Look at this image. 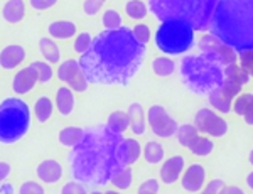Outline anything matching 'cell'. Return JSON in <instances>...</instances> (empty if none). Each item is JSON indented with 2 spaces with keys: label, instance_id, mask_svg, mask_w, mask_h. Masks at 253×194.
Wrapping results in <instances>:
<instances>
[{
  "label": "cell",
  "instance_id": "36",
  "mask_svg": "<svg viewBox=\"0 0 253 194\" xmlns=\"http://www.w3.org/2000/svg\"><path fill=\"white\" fill-rule=\"evenodd\" d=\"M91 42H93L91 32L81 31V32H78V34L75 36V41H73V51H75L76 54H80V56L84 54V52L89 49Z\"/></svg>",
  "mask_w": 253,
  "mask_h": 194
},
{
  "label": "cell",
  "instance_id": "14",
  "mask_svg": "<svg viewBox=\"0 0 253 194\" xmlns=\"http://www.w3.org/2000/svg\"><path fill=\"white\" fill-rule=\"evenodd\" d=\"M205 181H206L205 165L194 162L186 169L184 176H182V181H181V186L187 193H199L203 189Z\"/></svg>",
  "mask_w": 253,
  "mask_h": 194
},
{
  "label": "cell",
  "instance_id": "22",
  "mask_svg": "<svg viewBox=\"0 0 253 194\" xmlns=\"http://www.w3.org/2000/svg\"><path fill=\"white\" fill-rule=\"evenodd\" d=\"M38 49L41 52V56L44 58V61H47L49 64H59L61 63V47L58 46V42L54 39H51L49 36H44L38 41Z\"/></svg>",
  "mask_w": 253,
  "mask_h": 194
},
{
  "label": "cell",
  "instance_id": "16",
  "mask_svg": "<svg viewBox=\"0 0 253 194\" xmlns=\"http://www.w3.org/2000/svg\"><path fill=\"white\" fill-rule=\"evenodd\" d=\"M184 171V157L182 155H172L167 160H164L161 167V181L164 184H174L181 177Z\"/></svg>",
  "mask_w": 253,
  "mask_h": 194
},
{
  "label": "cell",
  "instance_id": "27",
  "mask_svg": "<svg viewBox=\"0 0 253 194\" xmlns=\"http://www.w3.org/2000/svg\"><path fill=\"white\" fill-rule=\"evenodd\" d=\"M142 155H144V159L149 164H161L162 160H164L166 151L161 142H157V140H149V142L144 145V149H142Z\"/></svg>",
  "mask_w": 253,
  "mask_h": 194
},
{
  "label": "cell",
  "instance_id": "20",
  "mask_svg": "<svg viewBox=\"0 0 253 194\" xmlns=\"http://www.w3.org/2000/svg\"><path fill=\"white\" fill-rule=\"evenodd\" d=\"M26 17V2L24 0H7L2 7V19L7 24H15L22 22Z\"/></svg>",
  "mask_w": 253,
  "mask_h": 194
},
{
  "label": "cell",
  "instance_id": "37",
  "mask_svg": "<svg viewBox=\"0 0 253 194\" xmlns=\"http://www.w3.org/2000/svg\"><path fill=\"white\" fill-rule=\"evenodd\" d=\"M101 24H103L105 31H113V29H118V27L124 26V24H122L120 12L115 9H108L103 12V15H101Z\"/></svg>",
  "mask_w": 253,
  "mask_h": 194
},
{
  "label": "cell",
  "instance_id": "30",
  "mask_svg": "<svg viewBox=\"0 0 253 194\" xmlns=\"http://www.w3.org/2000/svg\"><path fill=\"white\" fill-rule=\"evenodd\" d=\"M152 71L156 73L157 76H162V78H167L175 71V63L170 58H166V56H159L152 61Z\"/></svg>",
  "mask_w": 253,
  "mask_h": 194
},
{
  "label": "cell",
  "instance_id": "47",
  "mask_svg": "<svg viewBox=\"0 0 253 194\" xmlns=\"http://www.w3.org/2000/svg\"><path fill=\"white\" fill-rule=\"evenodd\" d=\"M223 186H224L223 179H213L210 184L206 186L205 189H203V193H201V194H218V193H219V189H221Z\"/></svg>",
  "mask_w": 253,
  "mask_h": 194
},
{
  "label": "cell",
  "instance_id": "42",
  "mask_svg": "<svg viewBox=\"0 0 253 194\" xmlns=\"http://www.w3.org/2000/svg\"><path fill=\"white\" fill-rule=\"evenodd\" d=\"M238 59L242 63V70L247 73L248 76H253V51H243V52H238Z\"/></svg>",
  "mask_w": 253,
  "mask_h": 194
},
{
  "label": "cell",
  "instance_id": "34",
  "mask_svg": "<svg viewBox=\"0 0 253 194\" xmlns=\"http://www.w3.org/2000/svg\"><path fill=\"white\" fill-rule=\"evenodd\" d=\"M213 147L214 145L210 139H206V137H203V135H198L193 140V144L189 145V151L199 157H206L213 152Z\"/></svg>",
  "mask_w": 253,
  "mask_h": 194
},
{
  "label": "cell",
  "instance_id": "17",
  "mask_svg": "<svg viewBox=\"0 0 253 194\" xmlns=\"http://www.w3.org/2000/svg\"><path fill=\"white\" fill-rule=\"evenodd\" d=\"M47 34L51 39H59V41H68V39H73L76 34H78V26H76L73 21H68V19H61V21H54L47 26Z\"/></svg>",
  "mask_w": 253,
  "mask_h": 194
},
{
  "label": "cell",
  "instance_id": "26",
  "mask_svg": "<svg viewBox=\"0 0 253 194\" xmlns=\"http://www.w3.org/2000/svg\"><path fill=\"white\" fill-rule=\"evenodd\" d=\"M107 128L110 132L113 133H118V135H122L125 130H128L130 128V120H128V113L126 112H122V110H115L110 113L108 120H107Z\"/></svg>",
  "mask_w": 253,
  "mask_h": 194
},
{
  "label": "cell",
  "instance_id": "28",
  "mask_svg": "<svg viewBox=\"0 0 253 194\" xmlns=\"http://www.w3.org/2000/svg\"><path fill=\"white\" fill-rule=\"evenodd\" d=\"M110 183L115 189L118 191H126V189L132 188V183H133V171L132 167H122L115 176L110 179Z\"/></svg>",
  "mask_w": 253,
  "mask_h": 194
},
{
  "label": "cell",
  "instance_id": "6",
  "mask_svg": "<svg viewBox=\"0 0 253 194\" xmlns=\"http://www.w3.org/2000/svg\"><path fill=\"white\" fill-rule=\"evenodd\" d=\"M32 127V110L20 96H7L0 102V144L12 145L22 140Z\"/></svg>",
  "mask_w": 253,
  "mask_h": 194
},
{
  "label": "cell",
  "instance_id": "49",
  "mask_svg": "<svg viewBox=\"0 0 253 194\" xmlns=\"http://www.w3.org/2000/svg\"><path fill=\"white\" fill-rule=\"evenodd\" d=\"M218 194H245V191L238 186H223Z\"/></svg>",
  "mask_w": 253,
  "mask_h": 194
},
{
  "label": "cell",
  "instance_id": "21",
  "mask_svg": "<svg viewBox=\"0 0 253 194\" xmlns=\"http://www.w3.org/2000/svg\"><path fill=\"white\" fill-rule=\"evenodd\" d=\"M54 113V103L49 95H39L32 105V115L39 123H47Z\"/></svg>",
  "mask_w": 253,
  "mask_h": 194
},
{
  "label": "cell",
  "instance_id": "12",
  "mask_svg": "<svg viewBox=\"0 0 253 194\" xmlns=\"http://www.w3.org/2000/svg\"><path fill=\"white\" fill-rule=\"evenodd\" d=\"M38 83V73L32 70L31 64H27V66L20 68L14 75V78H12V91L17 96H24L34 90Z\"/></svg>",
  "mask_w": 253,
  "mask_h": 194
},
{
  "label": "cell",
  "instance_id": "50",
  "mask_svg": "<svg viewBox=\"0 0 253 194\" xmlns=\"http://www.w3.org/2000/svg\"><path fill=\"white\" fill-rule=\"evenodd\" d=\"M247 184H248V188L253 189V172H250L247 176Z\"/></svg>",
  "mask_w": 253,
  "mask_h": 194
},
{
  "label": "cell",
  "instance_id": "35",
  "mask_svg": "<svg viewBox=\"0 0 253 194\" xmlns=\"http://www.w3.org/2000/svg\"><path fill=\"white\" fill-rule=\"evenodd\" d=\"M224 78L230 79V81H235L236 84L243 86L250 81V76L245 73L238 64H230V66H224Z\"/></svg>",
  "mask_w": 253,
  "mask_h": 194
},
{
  "label": "cell",
  "instance_id": "9",
  "mask_svg": "<svg viewBox=\"0 0 253 194\" xmlns=\"http://www.w3.org/2000/svg\"><path fill=\"white\" fill-rule=\"evenodd\" d=\"M199 49L205 54L213 56L218 63H221L223 66H230V64H236L238 61V52L231 49L230 46H226L224 42L219 41L218 38H214L213 34H205L199 41Z\"/></svg>",
  "mask_w": 253,
  "mask_h": 194
},
{
  "label": "cell",
  "instance_id": "8",
  "mask_svg": "<svg viewBox=\"0 0 253 194\" xmlns=\"http://www.w3.org/2000/svg\"><path fill=\"white\" fill-rule=\"evenodd\" d=\"M145 115L154 135L161 137V139H169V137L175 135L179 125L162 105H152L149 108V112H145Z\"/></svg>",
  "mask_w": 253,
  "mask_h": 194
},
{
  "label": "cell",
  "instance_id": "44",
  "mask_svg": "<svg viewBox=\"0 0 253 194\" xmlns=\"http://www.w3.org/2000/svg\"><path fill=\"white\" fill-rule=\"evenodd\" d=\"M221 91H223L224 95H226L230 100H233L235 96L238 95L240 91H242V86H240V84H236L235 81H230V79L224 78V83L221 84Z\"/></svg>",
  "mask_w": 253,
  "mask_h": 194
},
{
  "label": "cell",
  "instance_id": "15",
  "mask_svg": "<svg viewBox=\"0 0 253 194\" xmlns=\"http://www.w3.org/2000/svg\"><path fill=\"white\" fill-rule=\"evenodd\" d=\"M54 105H56V110L61 116H69L73 112H75L76 107V95L71 88L68 86H59L56 90L54 95Z\"/></svg>",
  "mask_w": 253,
  "mask_h": 194
},
{
  "label": "cell",
  "instance_id": "1",
  "mask_svg": "<svg viewBox=\"0 0 253 194\" xmlns=\"http://www.w3.org/2000/svg\"><path fill=\"white\" fill-rule=\"evenodd\" d=\"M144 58L145 46L135 39L132 27L122 26L96 34L78 61L89 84L125 86L140 70Z\"/></svg>",
  "mask_w": 253,
  "mask_h": 194
},
{
  "label": "cell",
  "instance_id": "33",
  "mask_svg": "<svg viewBox=\"0 0 253 194\" xmlns=\"http://www.w3.org/2000/svg\"><path fill=\"white\" fill-rule=\"evenodd\" d=\"M125 14L128 15L130 19L140 21V19L147 17V14H149V7H147L142 0H128V2L125 3Z\"/></svg>",
  "mask_w": 253,
  "mask_h": 194
},
{
  "label": "cell",
  "instance_id": "39",
  "mask_svg": "<svg viewBox=\"0 0 253 194\" xmlns=\"http://www.w3.org/2000/svg\"><path fill=\"white\" fill-rule=\"evenodd\" d=\"M59 194H88V189L80 181H68L61 186Z\"/></svg>",
  "mask_w": 253,
  "mask_h": 194
},
{
  "label": "cell",
  "instance_id": "53",
  "mask_svg": "<svg viewBox=\"0 0 253 194\" xmlns=\"http://www.w3.org/2000/svg\"><path fill=\"white\" fill-rule=\"evenodd\" d=\"M248 160H250V164L253 165V151L250 152V155H248Z\"/></svg>",
  "mask_w": 253,
  "mask_h": 194
},
{
  "label": "cell",
  "instance_id": "24",
  "mask_svg": "<svg viewBox=\"0 0 253 194\" xmlns=\"http://www.w3.org/2000/svg\"><path fill=\"white\" fill-rule=\"evenodd\" d=\"M78 73H81L80 61L75 58H68V59H64V61L59 63L58 70H56V78H58L61 83L69 84L73 79L76 78Z\"/></svg>",
  "mask_w": 253,
  "mask_h": 194
},
{
  "label": "cell",
  "instance_id": "45",
  "mask_svg": "<svg viewBox=\"0 0 253 194\" xmlns=\"http://www.w3.org/2000/svg\"><path fill=\"white\" fill-rule=\"evenodd\" d=\"M29 3H31V7L34 10L44 12V10L52 9V7H54L56 3H58V0H29Z\"/></svg>",
  "mask_w": 253,
  "mask_h": 194
},
{
  "label": "cell",
  "instance_id": "46",
  "mask_svg": "<svg viewBox=\"0 0 253 194\" xmlns=\"http://www.w3.org/2000/svg\"><path fill=\"white\" fill-rule=\"evenodd\" d=\"M138 191H145V193H159V181L154 179V177H149L144 183L138 186Z\"/></svg>",
  "mask_w": 253,
  "mask_h": 194
},
{
  "label": "cell",
  "instance_id": "51",
  "mask_svg": "<svg viewBox=\"0 0 253 194\" xmlns=\"http://www.w3.org/2000/svg\"><path fill=\"white\" fill-rule=\"evenodd\" d=\"M105 194H122V191H118V189H108V191H105Z\"/></svg>",
  "mask_w": 253,
  "mask_h": 194
},
{
  "label": "cell",
  "instance_id": "31",
  "mask_svg": "<svg viewBox=\"0 0 253 194\" xmlns=\"http://www.w3.org/2000/svg\"><path fill=\"white\" fill-rule=\"evenodd\" d=\"M32 70L38 73V79L39 83L46 84L52 79V76H54V70H52V64H49L47 61H44V59H36V61L31 63Z\"/></svg>",
  "mask_w": 253,
  "mask_h": 194
},
{
  "label": "cell",
  "instance_id": "2",
  "mask_svg": "<svg viewBox=\"0 0 253 194\" xmlns=\"http://www.w3.org/2000/svg\"><path fill=\"white\" fill-rule=\"evenodd\" d=\"M124 137L110 132L107 125H98L84 132L81 142L69 154V167L75 181L84 186H105L120 171V145Z\"/></svg>",
  "mask_w": 253,
  "mask_h": 194
},
{
  "label": "cell",
  "instance_id": "32",
  "mask_svg": "<svg viewBox=\"0 0 253 194\" xmlns=\"http://www.w3.org/2000/svg\"><path fill=\"white\" fill-rule=\"evenodd\" d=\"M210 103H211V107H214L216 110H219L223 113H230V110L233 108L231 100L221 91V88H218V90L210 93Z\"/></svg>",
  "mask_w": 253,
  "mask_h": 194
},
{
  "label": "cell",
  "instance_id": "19",
  "mask_svg": "<svg viewBox=\"0 0 253 194\" xmlns=\"http://www.w3.org/2000/svg\"><path fill=\"white\" fill-rule=\"evenodd\" d=\"M126 113H128V120H130V130L135 133V135H144L147 128V115L142 103L138 102L130 103Z\"/></svg>",
  "mask_w": 253,
  "mask_h": 194
},
{
  "label": "cell",
  "instance_id": "18",
  "mask_svg": "<svg viewBox=\"0 0 253 194\" xmlns=\"http://www.w3.org/2000/svg\"><path fill=\"white\" fill-rule=\"evenodd\" d=\"M140 157H142V145L137 139L126 137V139L122 140L120 159H122V165H124V167H130V165L135 164Z\"/></svg>",
  "mask_w": 253,
  "mask_h": 194
},
{
  "label": "cell",
  "instance_id": "38",
  "mask_svg": "<svg viewBox=\"0 0 253 194\" xmlns=\"http://www.w3.org/2000/svg\"><path fill=\"white\" fill-rule=\"evenodd\" d=\"M17 194H46V189L39 181H24L19 186Z\"/></svg>",
  "mask_w": 253,
  "mask_h": 194
},
{
  "label": "cell",
  "instance_id": "3",
  "mask_svg": "<svg viewBox=\"0 0 253 194\" xmlns=\"http://www.w3.org/2000/svg\"><path fill=\"white\" fill-rule=\"evenodd\" d=\"M210 31L236 52L253 51V0H218Z\"/></svg>",
  "mask_w": 253,
  "mask_h": 194
},
{
  "label": "cell",
  "instance_id": "23",
  "mask_svg": "<svg viewBox=\"0 0 253 194\" xmlns=\"http://www.w3.org/2000/svg\"><path fill=\"white\" fill-rule=\"evenodd\" d=\"M84 132L86 130H84L83 127H78V125H68V127L61 128L58 132V140L63 147L73 149L81 142V139L84 137Z\"/></svg>",
  "mask_w": 253,
  "mask_h": 194
},
{
  "label": "cell",
  "instance_id": "54",
  "mask_svg": "<svg viewBox=\"0 0 253 194\" xmlns=\"http://www.w3.org/2000/svg\"><path fill=\"white\" fill-rule=\"evenodd\" d=\"M137 194H156V193H145V191H138Z\"/></svg>",
  "mask_w": 253,
  "mask_h": 194
},
{
  "label": "cell",
  "instance_id": "10",
  "mask_svg": "<svg viewBox=\"0 0 253 194\" xmlns=\"http://www.w3.org/2000/svg\"><path fill=\"white\" fill-rule=\"evenodd\" d=\"M194 127L198 132H205L213 137H223L228 132V123L210 108H201L194 116Z\"/></svg>",
  "mask_w": 253,
  "mask_h": 194
},
{
  "label": "cell",
  "instance_id": "5",
  "mask_svg": "<svg viewBox=\"0 0 253 194\" xmlns=\"http://www.w3.org/2000/svg\"><path fill=\"white\" fill-rule=\"evenodd\" d=\"M179 73L187 90L198 95L218 90L224 83V66L205 52L184 56L179 64Z\"/></svg>",
  "mask_w": 253,
  "mask_h": 194
},
{
  "label": "cell",
  "instance_id": "13",
  "mask_svg": "<svg viewBox=\"0 0 253 194\" xmlns=\"http://www.w3.org/2000/svg\"><path fill=\"white\" fill-rule=\"evenodd\" d=\"M36 176L42 184H58L64 176V167L56 159H44L36 165Z\"/></svg>",
  "mask_w": 253,
  "mask_h": 194
},
{
  "label": "cell",
  "instance_id": "11",
  "mask_svg": "<svg viewBox=\"0 0 253 194\" xmlns=\"http://www.w3.org/2000/svg\"><path fill=\"white\" fill-rule=\"evenodd\" d=\"M27 51L22 44H7L0 49V70L3 71H14L20 64L26 61Z\"/></svg>",
  "mask_w": 253,
  "mask_h": 194
},
{
  "label": "cell",
  "instance_id": "40",
  "mask_svg": "<svg viewBox=\"0 0 253 194\" xmlns=\"http://www.w3.org/2000/svg\"><path fill=\"white\" fill-rule=\"evenodd\" d=\"M107 0H84L83 2V12L88 17H95V15L103 9Z\"/></svg>",
  "mask_w": 253,
  "mask_h": 194
},
{
  "label": "cell",
  "instance_id": "52",
  "mask_svg": "<svg viewBox=\"0 0 253 194\" xmlns=\"http://www.w3.org/2000/svg\"><path fill=\"white\" fill-rule=\"evenodd\" d=\"M88 194H105V191H100V189H93V191L88 193Z\"/></svg>",
  "mask_w": 253,
  "mask_h": 194
},
{
  "label": "cell",
  "instance_id": "43",
  "mask_svg": "<svg viewBox=\"0 0 253 194\" xmlns=\"http://www.w3.org/2000/svg\"><path fill=\"white\" fill-rule=\"evenodd\" d=\"M68 86L71 88V90L75 91V93H86L89 83L86 81V78H84L83 73H78V75H76V78L73 79V81L69 83Z\"/></svg>",
  "mask_w": 253,
  "mask_h": 194
},
{
  "label": "cell",
  "instance_id": "25",
  "mask_svg": "<svg viewBox=\"0 0 253 194\" xmlns=\"http://www.w3.org/2000/svg\"><path fill=\"white\" fill-rule=\"evenodd\" d=\"M233 110L238 113L240 116H243L245 122L248 125H253V95L252 93L238 95V98L235 100Z\"/></svg>",
  "mask_w": 253,
  "mask_h": 194
},
{
  "label": "cell",
  "instance_id": "41",
  "mask_svg": "<svg viewBox=\"0 0 253 194\" xmlns=\"http://www.w3.org/2000/svg\"><path fill=\"white\" fill-rule=\"evenodd\" d=\"M132 31H133L135 39L142 44V46L149 44V41H150V27L147 26V24H137L135 27H132Z\"/></svg>",
  "mask_w": 253,
  "mask_h": 194
},
{
  "label": "cell",
  "instance_id": "7",
  "mask_svg": "<svg viewBox=\"0 0 253 194\" xmlns=\"http://www.w3.org/2000/svg\"><path fill=\"white\" fill-rule=\"evenodd\" d=\"M156 46L166 54H182L194 46V29L181 21H164L156 32Z\"/></svg>",
  "mask_w": 253,
  "mask_h": 194
},
{
  "label": "cell",
  "instance_id": "48",
  "mask_svg": "<svg viewBox=\"0 0 253 194\" xmlns=\"http://www.w3.org/2000/svg\"><path fill=\"white\" fill-rule=\"evenodd\" d=\"M10 172H12L10 162H7V160H0V184L5 183V181L9 179Z\"/></svg>",
  "mask_w": 253,
  "mask_h": 194
},
{
  "label": "cell",
  "instance_id": "29",
  "mask_svg": "<svg viewBox=\"0 0 253 194\" xmlns=\"http://www.w3.org/2000/svg\"><path fill=\"white\" fill-rule=\"evenodd\" d=\"M198 135H199L198 128H196L194 125H189V123L179 125L177 132H175V139H177V142L181 144L182 147H187V149H189V145L193 144V140Z\"/></svg>",
  "mask_w": 253,
  "mask_h": 194
},
{
  "label": "cell",
  "instance_id": "4",
  "mask_svg": "<svg viewBox=\"0 0 253 194\" xmlns=\"http://www.w3.org/2000/svg\"><path fill=\"white\" fill-rule=\"evenodd\" d=\"M218 0H149V10L164 21H181L194 31L210 29Z\"/></svg>",
  "mask_w": 253,
  "mask_h": 194
}]
</instances>
